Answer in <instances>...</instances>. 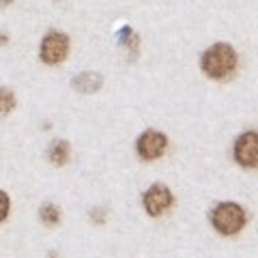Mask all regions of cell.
Masks as SVG:
<instances>
[{
	"label": "cell",
	"mask_w": 258,
	"mask_h": 258,
	"mask_svg": "<svg viewBox=\"0 0 258 258\" xmlns=\"http://www.w3.org/2000/svg\"><path fill=\"white\" fill-rule=\"evenodd\" d=\"M237 67V52L228 43H215L203 54V71L213 80H226Z\"/></svg>",
	"instance_id": "cell-1"
},
{
	"label": "cell",
	"mask_w": 258,
	"mask_h": 258,
	"mask_svg": "<svg viewBox=\"0 0 258 258\" xmlns=\"http://www.w3.org/2000/svg\"><path fill=\"white\" fill-rule=\"evenodd\" d=\"M211 224L220 235H237L245 226V211L237 203H222L213 209Z\"/></svg>",
	"instance_id": "cell-2"
},
{
	"label": "cell",
	"mask_w": 258,
	"mask_h": 258,
	"mask_svg": "<svg viewBox=\"0 0 258 258\" xmlns=\"http://www.w3.org/2000/svg\"><path fill=\"white\" fill-rule=\"evenodd\" d=\"M39 56L45 64H60L69 56V37L64 32H47L41 41V50Z\"/></svg>",
	"instance_id": "cell-3"
},
{
	"label": "cell",
	"mask_w": 258,
	"mask_h": 258,
	"mask_svg": "<svg viewBox=\"0 0 258 258\" xmlns=\"http://www.w3.org/2000/svg\"><path fill=\"white\" fill-rule=\"evenodd\" d=\"M170 207H172V194L166 185L155 183L147 189V194H144V209H147L149 215L159 217V215H164Z\"/></svg>",
	"instance_id": "cell-4"
},
{
	"label": "cell",
	"mask_w": 258,
	"mask_h": 258,
	"mask_svg": "<svg viewBox=\"0 0 258 258\" xmlns=\"http://www.w3.org/2000/svg\"><path fill=\"white\" fill-rule=\"evenodd\" d=\"M136 147H138V153H140L142 159L153 161V159H159L161 155H164V151L168 147V140L161 132L149 129V132H144L138 138V144H136Z\"/></svg>",
	"instance_id": "cell-5"
},
{
	"label": "cell",
	"mask_w": 258,
	"mask_h": 258,
	"mask_svg": "<svg viewBox=\"0 0 258 258\" xmlns=\"http://www.w3.org/2000/svg\"><path fill=\"white\" fill-rule=\"evenodd\" d=\"M235 157L245 168L258 166V134L256 132H247L243 136H239L235 142Z\"/></svg>",
	"instance_id": "cell-6"
},
{
	"label": "cell",
	"mask_w": 258,
	"mask_h": 258,
	"mask_svg": "<svg viewBox=\"0 0 258 258\" xmlns=\"http://www.w3.org/2000/svg\"><path fill=\"white\" fill-rule=\"evenodd\" d=\"M47 157H50V161L54 166H64L71 157V147L69 142L64 140H54L50 144V149H47Z\"/></svg>",
	"instance_id": "cell-7"
},
{
	"label": "cell",
	"mask_w": 258,
	"mask_h": 258,
	"mask_svg": "<svg viewBox=\"0 0 258 258\" xmlns=\"http://www.w3.org/2000/svg\"><path fill=\"white\" fill-rule=\"evenodd\" d=\"M101 76L99 74H93V71H84V74H80L76 80H74V86L78 88V91L82 93H93L97 91V88L101 86Z\"/></svg>",
	"instance_id": "cell-8"
},
{
	"label": "cell",
	"mask_w": 258,
	"mask_h": 258,
	"mask_svg": "<svg viewBox=\"0 0 258 258\" xmlns=\"http://www.w3.org/2000/svg\"><path fill=\"white\" fill-rule=\"evenodd\" d=\"M39 215H41L43 224H47V226H56L60 222V209L56 205H52V203H45L41 207V211H39Z\"/></svg>",
	"instance_id": "cell-9"
},
{
	"label": "cell",
	"mask_w": 258,
	"mask_h": 258,
	"mask_svg": "<svg viewBox=\"0 0 258 258\" xmlns=\"http://www.w3.org/2000/svg\"><path fill=\"white\" fill-rule=\"evenodd\" d=\"M15 108V95L9 88H0V116L11 114Z\"/></svg>",
	"instance_id": "cell-10"
},
{
	"label": "cell",
	"mask_w": 258,
	"mask_h": 258,
	"mask_svg": "<svg viewBox=\"0 0 258 258\" xmlns=\"http://www.w3.org/2000/svg\"><path fill=\"white\" fill-rule=\"evenodd\" d=\"M9 209H11V200L3 189H0V224L9 217Z\"/></svg>",
	"instance_id": "cell-11"
},
{
	"label": "cell",
	"mask_w": 258,
	"mask_h": 258,
	"mask_svg": "<svg viewBox=\"0 0 258 258\" xmlns=\"http://www.w3.org/2000/svg\"><path fill=\"white\" fill-rule=\"evenodd\" d=\"M11 3H13V0H0V5H3V7L5 5H11Z\"/></svg>",
	"instance_id": "cell-12"
}]
</instances>
